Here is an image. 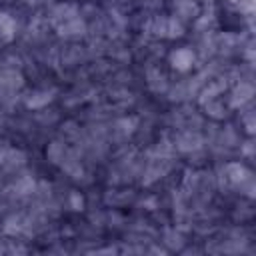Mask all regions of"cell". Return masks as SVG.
<instances>
[{"mask_svg": "<svg viewBox=\"0 0 256 256\" xmlns=\"http://www.w3.org/2000/svg\"><path fill=\"white\" fill-rule=\"evenodd\" d=\"M192 60H194V56H192V52L186 50V48H182V50H178V52L172 54V62H174V66L180 68V70H186V68L192 64Z\"/></svg>", "mask_w": 256, "mask_h": 256, "instance_id": "obj_1", "label": "cell"}]
</instances>
